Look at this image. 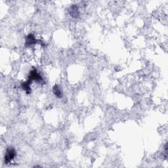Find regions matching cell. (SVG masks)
Returning <instances> with one entry per match:
<instances>
[{"instance_id": "1", "label": "cell", "mask_w": 168, "mask_h": 168, "mask_svg": "<svg viewBox=\"0 0 168 168\" xmlns=\"http://www.w3.org/2000/svg\"><path fill=\"white\" fill-rule=\"evenodd\" d=\"M15 156V152L12 148H9L7 149L6 155L5 156V160L7 163H9L14 158V157Z\"/></svg>"}]
</instances>
